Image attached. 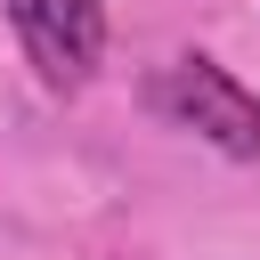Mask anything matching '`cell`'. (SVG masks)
<instances>
[{"instance_id": "obj_1", "label": "cell", "mask_w": 260, "mask_h": 260, "mask_svg": "<svg viewBox=\"0 0 260 260\" xmlns=\"http://www.w3.org/2000/svg\"><path fill=\"white\" fill-rule=\"evenodd\" d=\"M154 98H162V114H171L179 130H195V138L219 146L228 162H260V98H252L228 65H211V57H179L171 81H162Z\"/></svg>"}, {"instance_id": "obj_2", "label": "cell", "mask_w": 260, "mask_h": 260, "mask_svg": "<svg viewBox=\"0 0 260 260\" xmlns=\"http://www.w3.org/2000/svg\"><path fill=\"white\" fill-rule=\"evenodd\" d=\"M8 24L49 89H81L106 57V8L98 0H8Z\"/></svg>"}]
</instances>
